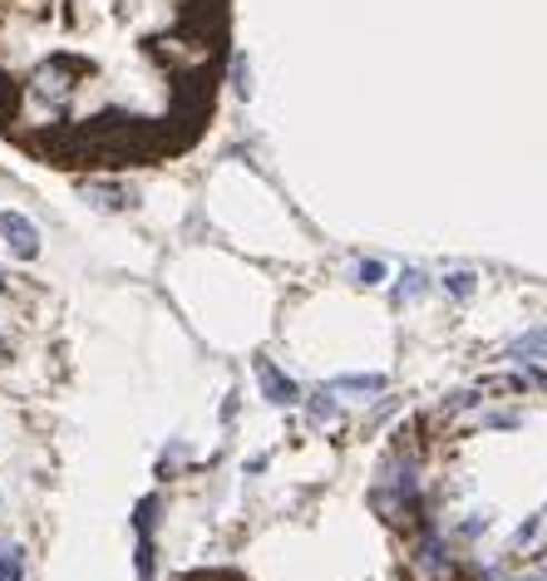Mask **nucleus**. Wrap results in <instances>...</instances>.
I'll list each match as a JSON object with an SVG mask.
<instances>
[{
	"instance_id": "1a4fd4ad",
	"label": "nucleus",
	"mask_w": 547,
	"mask_h": 581,
	"mask_svg": "<svg viewBox=\"0 0 547 581\" xmlns=\"http://www.w3.org/2000/svg\"><path fill=\"white\" fill-rule=\"evenodd\" d=\"M415 301V295H425V277H419V271H405V281H400V301Z\"/></svg>"
},
{
	"instance_id": "0eeeda50",
	"label": "nucleus",
	"mask_w": 547,
	"mask_h": 581,
	"mask_svg": "<svg viewBox=\"0 0 547 581\" xmlns=\"http://www.w3.org/2000/svg\"><path fill=\"white\" fill-rule=\"evenodd\" d=\"M26 577V552H20V547H6V552H0V581H20Z\"/></svg>"
},
{
	"instance_id": "39448f33",
	"label": "nucleus",
	"mask_w": 547,
	"mask_h": 581,
	"mask_svg": "<svg viewBox=\"0 0 547 581\" xmlns=\"http://www.w3.org/2000/svg\"><path fill=\"white\" fill-rule=\"evenodd\" d=\"M336 390H360V394H380L385 390V374H340Z\"/></svg>"
},
{
	"instance_id": "423d86ee",
	"label": "nucleus",
	"mask_w": 547,
	"mask_h": 581,
	"mask_svg": "<svg viewBox=\"0 0 547 581\" xmlns=\"http://www.w3.org/2000/svg\"><path fill=\"white\" fill-rule=\"evenodd\" d=\"M513 355H518V360H547V330H533V335H523L518 345H513Z\"/></svg>"
},
{
	"instance_id": "9b49d317",
	"label": "nucleus",
	"mask_w": 547,
	"mask_h": 581,
	"mask_svg": "<svg viewBox=\"0 0 547 581\" xmlns=\"http://www.w3.org/2000/svg\"><path fill=\"white\" fill-rule=\"evenodd\" d=\"M449 291H454V295H469V291H474V277H469V271H459V277H449Z\"/></svg>"
},
{
	"instance_id": "ddd939ff",
	"label": "nucleus",
	"mask_w": 547,
	"mask_h": 581,
	"mask_svg": "<svg viewBox=\"0 0 547 581\" xmlns=\"http://www.w3.org/2000/svg\"><path fill=\"white\" fill-rule=\"evenodd\" d=\"M0 291H6V277H0Z\"/></svg>"
},
{
	"instance_id": "9d476101",
	"label": "nucleus",
	"mask_w": 547,
	"mask_h": 581,
	"mask_svg": "<svg viewBox=\"0 0 547 581\" xmlns=\"http://www.w3.org/2000/svg\"><path fill=\"white\" fill-rule=\"evenodd\" d=\"M360 281H365V287H375V281H385V267H380V261H365V267H360Z\"/></svg>"
},
{
	"instance_id": "7ed1b4c3",
	"label": "nucleus",
	"mask_w": 547,
	"mask_h": 581,
	"mask_svg": "<svg viewBox=\"0 0 547 581\" xmlns=\"http://www.w3.org/2000/svg\"><path fill=\"white\" fill-rule=\"evenodd\" d=\"M0 237H6V247H10L16 257H36V252H40L36 227L20 218V212H0Z\"/></svg>"
},
{
	"instance_id": "f257e3e1",
	"label": "nucleus",
	"mask_w": 547,
	"mask_h": 581,
	"mask_svg": "<svg viewBox=\"0 0 547 581\" xmlns=\"http://www.w3.org/2000/svg\"><path fill=\"white\" fill-rule=\"evenodd\" d=\"M227 0H0V133L44 163H158L218 109Z\"/></svg>"
},
{
	"instance_id": "f03ea898",
	"label": "nucleus",
	"mask_w": 547,
	"mask_h": 581,
	"mask_svg": "<svg viewBox=\"0 0 547 581\" xmlns=\"http://www.w3.org/2000/svg\"><path fill=\"white\" fill-rule=\"evenodd\" d=\"M409 567H415L425 581H449L454 577V547L439 532H425L415 547H409Z\"/></svg>"
},
{
	"instance_id": "6e6552de",
	"label": "nucleus",
	"mask_w": 547,
	"mask_h": 581,
	"mask_svg": "<svg viewBox=\"0 0 547 581\" xmlns=\"http://www.w3.org/2000/svg\"><path fill=\"white\" fill-rule=\"evenodd\" d=\"M89 198H95L99 208H123V202H119V192L105 188V182H89Z\"/></svg>"
},
{
	"instance_id": "f8f14e48",
	"label": "nucleus",
	"mask_w": 547,
	"mask_h": 581,
	"mask_svg": "<svg viewBox=\"0 0 547 581\" xmlns=\"http://www.w3.org/2000/svg\"><path fill=\"white\" fill-rule=\"evenodd\" d=\"M311 419H336V400H311Z\"/></svg>"
},
{
	"instance_id": "20e7f679",
	"label": "nucleus",
	"mask_w": 547,
	"mask_h": 581,
	"mask_svg": "<svg viewBox=\"0 0 547 581\" xmlns=\"http://www.w3.org/2000/svg\"><path fill=\"white\" fill-rule=\"evenodd\" d=\"M257 380H261V390H267L271 404H296V400H301V390H296V384L271 360H257Z\"/></svg>"
}]
</instances>
